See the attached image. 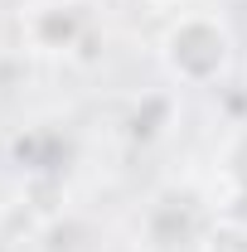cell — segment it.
<instances>
[{
    "label": "cell",
    "mask_w": 247,
    "mask_h": 252,
    "mask_svg": "<svg viewBox=\"0 0 247 252\" xmlns=\"http://www.w3.org/2000/svg\"><path fill=\"white\" fill-rule=\"evenodd\" d=\"M160 54H165V68H170L180 83L204 88V83H214L218 73L228 68L233 39H228V30L218 25L214 15H180V20L165 30Z\"/></svg>",
    "instance_id": "obj_1"
},
{
    "label": "cell",
    "mask_w": 247,
    "mask_h": 252,
    "mask_svg": "<svg viewBox=\"0 0 247 252\" xmlns=\"http://www.w3.org/2000/svg\"><path fill=\"white\" fill-rule=\"evenodd\" d=\"M155 5H180V0H155Z\"/></svg>",
    "instance_id": "obj_2"
}]
</instances>
